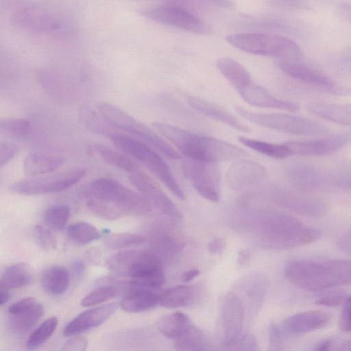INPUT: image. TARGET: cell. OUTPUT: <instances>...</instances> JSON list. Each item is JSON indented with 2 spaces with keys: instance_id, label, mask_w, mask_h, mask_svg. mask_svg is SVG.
Wrapping results in <instances>:
<instances>
[{
  "instance_id": "obj_1",
  "label": "cell",
  "mask_w": 351,
  "mask_h": 351,
  "mask_svg": "<svg viewBox=\"0 0 351 351\" xmlns=\"http://www.w3.org/2000/svg\"><path fill=\"white\" fill-rule=\"evenodd\" d=\"M241 235L262 247L287 250L311 243L320 238L319 230L304 225L297 218L267 210H245L232 219Z\"/></svg>"
},
{
  "instance_id": "obj_2",
  "label": "cell",
  "mask_w": 351,
  "mask_h": 351,
  "mask_svg": "<svg viewBox=\"0 0 351 351\" xmlns=\"http://www.w3.org/2000/svg\"><path fill=\"white\" fill-rule=\"evenodd\" d=\"M88 210L101 219L115 220L124 215H142L149 213L152 206L138 193L114 179L93 180L84 191Z\"/></svg>"
},
{
  "instance_id": "obj_3",
  "label": "cell",
  "mask_w": 351,
  "mask_h": 351,
  "mask_svg": "<svg viewBox=\"0 0 351 351\" xmlns=\"http://www.w3.org/2000/svg\"><path fill=\"white\" fill-rule=\"evenodd\" d=\"M152 125L186 158L216 163L247 155L244 149L223 140L193 134L162 122H154Z\"/></svg>"
},
{
  "instance_id": "obj_4",
  "label": "cell",
  "mask_w": 351,
  "mask_h": 351,
  "mask_svg": "<svg viewBox=\"0 0 351 351\" xmlns=\"http://www.w3.org/2000/svg\"><path fill=\"white\" fill-rule=\"evenodd\" d=\"M285 273L289 282L302 289L321 291L350 284L351 263L349 260H293Z\"/></svg>"
},
{
  "instance_id": "obj_5",
  "label": "cell",
  "mask_w": 351,
  "mask_h": 351,
  "mask_svg": "<svg viewBox=\"0 0 351 351\" xmlns=\"http://www.w3.org/2000/svg\"><path fill=\"white\" fill-rule=\"evenodd\" d=\"M108 137L119 149L145 166L176 197L182 200L185 199L184 193L170 167L152 147L141 140L115 130Z\"/></svg>"
},
{
  "instance_id": "obj_6",
  "label": "cell",
  "mask_w": 351,
  "mask_h": 351,
  "mask_svg": "<svg viewBox=\"0 0 351 351\" xmlns=\"http://www.w3.org/2000/svg\"><path fill=\"white\" fill-rule=\"evenodd\" d=\"M12 21L19 29L34 34L57 36L67 30L64 21L47 6L30 1L13 2Z\"/></svg>"
},
{
  "instance_id": "obj_7",
  "label": "cell",
  "mask_w": 351,
  "mask_h": 351,
  "mask_svg": "<svg viewBox=\"0 0 351 351\" xmlns=\"http://www.w3.org/2000/svg\"><path fill=\"white\" fill-rule=\"evenodd\" d=\"M226 41L235 48L252 54L279 60L298 61L301 51L293 40L282 36L256 33L229 34Z\"/></svg>"
},
{
  "instance_id": "obj_8",
  "label": "cell",
  "mask_w": 351,
  "mask_h": 351,
  "mask_svg": "<svg viewBox=\"0 0 351 351\" xmlns=\"http://www.w3.org/2000/svg\"><path fill=\"white\" fill-rule=\"evenodd\" d=\"M97 108L113 128L149 144L169 158H180V154L156 132L118 107L108 103L100 102Z\"/></svg>"
},
{
  "instance_id": "obj_9",
  "label": "cell",
  "mask_w": 351,
  "mask_h": 351,
  "mask_svg": "<svg viewBox=\"0 0 351 351\" xmlns=\"http://www.w3.org/2000/svg\"><path fill=\"white\" fill-rule=\"evenodd\" d=\"M236 112L243 119L256 125L295 135H321L330 132L323 125L310 119L284 113H257L241 106H235Z\"/></svg>"
},
{
  "instance_id": "obj_10",
  "label": "cell",
  "mask_w": 351,
  "mask_h": 351,
  "mask_svg": "<svg viewBox=\"0 0 351 351\" xmlns=\"http://www.w3.org/2000/svg\"><path fill=\"white\" fill-rule=\"evenodd\" d=\"M86 173V169L76 168L56 173L31 176L13 183L9 189L12 193L25 195L57 193L75 185Z\"/></svg>"
},
{
  "instance_id": "obj_11",
  "label": "cell",
  "mask_w": 351,
  "mask_h": 351,
  "mask_svg": "<svg viewBox=\"0 0 351 351\" xmlns=\"http://www.w3.org/2000/svg\"><path fill=\"white\" fill-rule=\"evenodd\" d=\"M285 175L295 186L308 189H324L332 186H350V175L326 171L308 164L294 163L287 167Z\"/></svg>"
},
{
  "instance_id": "obj_12",
  "label": "cell",
  "mask_w": 351,
  "mask_h": 351,
  "mask_svg": "<svg viewBox=\"0 0 351 351\" xmlns=\"http://www.w3.org/2000/svg\"><path fill=\"white\" fill-rule=\"evenodd\" d=\"M112 272L132 279L162 270L160 260L154 254L139 250H127L111 255L106 261Z\"/></svg>"
},
{
  "instance_id": "obj_13",
  "label": "cell",
  "mask_w": 351,
  "mask_h": 351,
  "mask_svg": "<svg viewBox=\"0 0 351 351\" xmlns=\"http://www.w3.org/2000/svg\"><path fill=\"white\" fill-rule=\"evenodd\" d=\"M184 176L204 199L217 203L220 199V176L215 162L186 158L183 162Z\"/></svg>"
},
{
  "instance_id": "obj_14",
  "label": "cell",
  "mask_w": 351,
  "mask_h": 351,
  "mask_svg": "<svg viewBox=\"0 0 351 351\" xmlns=\"http://www.w3.org/2000/svg\"><path fill=\"white\" fill-rule=\"evenodd\" d=\"M143 15L159 23L197 34H208L211 30L203 21L184 8L165 4L144 10Z\"/></svg>"
},
{
  "instance_id": "obj_15",
  "label": "cell",
  "mask_w": 351,
  "mask_h": 351,
  "mask_svg": "<svg viewBox=\"0 0 351 351\" xmlns=\"http://www.w3.org/2000/svg\"><path fill=\"white\" fill-rule=\"evenodd\" d=\"M276 66L289 76L301 81L313 88L334 95H345L350 89L339 85L320 71L298 61L279 60Z\"/></svg>"
},
{
  "instance_id": "obj_16",
  "label": "cell",
  "mask_w": 351,
  "mask_h": 351,
  "mask_svg": "<svg viewBox=\"0 0 351 351\" xmlns=\"http://www.w3.org/2000/svg\"><path fill=\"white\" fill-rule=\"evenodd\" d=\"M245 313L243 300L238 294L230 292L225 296L220 313L223 346L231 347L241 338Z\"/></svg>"
},
{
  "instance_id": "obj_17",
  "label": "cell",
  "mask_w": 351,
  "mask_h": 351,
  "mask_svg": "<svg viewBox=\"0 0 351 351\" xmlns=\"http://www.w3.org/2000/svg\"><path fill=\"white\" fill-rule=\"evenodd\" d=\"M128 179L151 206L172 219L178 220L182 218V215L173 202L143 171L128 174Z\"/></svg>"
},
{
  "instance_id": "obj_18",
  "label": "cell",
  "mask_w": 351,
  "mask_h": 351,
  "mask_svg": "<svg viewBox=\"0 0 351 351\" xmlns=\"http://www.w3.org/2000/svg\"><path fill=\"white\" fill-rule=\"evenodd\" d=\"M350 140L349 132L331 134L329 136L309 141L285 143L291 155L322 156L337 152L345 147Z\"/></svg>"
},
{
  "instance_id": "obj_19",
  "label": "cell",
  "mask_w": 351,
  "mask_h": 351,
  "mask_svg": "<svg viewBox=\"0 0 351 351\" xmlns=\"http://www.w3.org/2000/svg\"><path fill=\"white\" fill-rule=\"evenodd\" d=\"M8 313L12 330L23 335L38 323L43 315L44 309L35 298L29 297L12 304L8 308Z\"/></svg>"
},
{
  "instance_id": "obj_20",
  "label": "cell",
  "mask_w": 351,
  "mask_h": 351,
  "mask_svg": "<svg viewBox=\"0 0 351 351\" xmlns=\"http://www.w3.org/2000/svg\"><path fill=\"white\" fill-rule=\"evenodd\" d=\"M271 197L276 204L306 215H319L326 210L319 199L287 189H274Z\"/></svg>"
},
{
  "instance_id": "obj_21",
  "label": "cell",
  "mask_w": 351,
  "mask_h": 351,
  "mask_svg": "<svg viewBox=\"0 0 351 351\" xmlns=\"http://www.w3.org/2000/svg\"><path fill=\"white\" fill-rule=\"evenodd\" d=\"M266 175V169L261 164L250 160L241 159L230 166L226 178L232 189L243 190L258 184Z\"/></svg>"
},
{
  "instance_id": "obj_22",
  "label": "cell",
  "mask_w": 351,
  "mask_h": 351,
  "mask_svg": "<svg viewBox=\"0 0 351 351\" xmlns=\"http://www.w3.org/2000/svg\"><path fill=\"white\" fill-rule=\"evenodd\" d=\"M118 308V304L111 302L88 309L75 317L64 328V336L78 335L101 325Z\"/></svg>"
},
{
  "instance_id": "obj_23",
  "label": "cell",
  "mask_w": 351,
  "mask_h": 351,
  "mask_svg": "<svg viewBox=\"0 0 351 351\" xmlns=\"http://www.w3.org/2000/svg\"><path fill=\"white\" fill-rule=\"evenodd\" d=\"M238 92L244 101L254 106L293 112L300 110V106L297 104L275 97L265 88L254 82L239 90Z\"/></svg>"
},
{
  "instance_id": "obj_24",
  "label": "cell",
  "mask_w": 351,
  "mask_h": 351,
  "mask_svg": "<svg viewBox=\"0 0 351 351\" xmlns=\"http://www.w3.org/2000/svg\"><path fill=\"white\" fill-rule=\"evenodd\" d=\"M328 320V315L323 311H307L287 317L283 322V328L290 333L303 334L322 328Z\"/></svg>"
},
{
  "instance_id": "obj_25",
  "label": "cell",
  "mask_w": 351,
  "mask_h": 351,
  "mask_svg": "<svg viewBox=\"0 0 351 351\" xmlns=\"http://www.w3.org/2000/svg\"><path fill=\"white\" fill-rule=\"evenodd\" d=\"M189 104L196 111L213 119L226 124L239 131L247 132L250 128L226 109L197 97H189Z\"/></svg>"
},
{
  "instance_id": "obj_26",
  "label": "cell",
  "mask_w": 351,
  "mask_h": 351,
  "mask_svg": "<svg viewBox=\"0 0 351 351\" xmlns=\"http://www.w3.org/2000/svg\"><path fill=\"white\" fill-rule=\"evenodd\" d=\"M306 110L325 120L349 126L351 123V107L350 104H338L327 102H310Z\"/></svg>"
},
{
  "instance_id": "obj_27",
  "label": "cell",
  "mask_w": 351,
  "mask_h": 351,
  "mask_svg": "<svg viewBox=\"0 0 351 351\" xmlns=\"http://www.w3.org/2000/svg\"><path fill=\"white\" fill-rule=\"evenodd\" d=\"M88 152L91 155L97 156L104 162L122 169L128 174L143 171L130 158L104 145L99 143L90 144L88 146Z\"/></svg>"
},
{
  "instance_id": "obj_28",
  "label": "cell",
  "mask_w": 351,
  "mask_h": 351,
  "mask_svg": "<svg viewBox=\"0 0 351 351\" xmlns=\"http://www.w3.org/2000/svg\"><path fill=\"white\" fill-rule=\"evenodd\" d=\"M64 161V158L60 156L34 152L25 159L23 170L29 176H42L56 171L63 165Z\"/></svg>"
},
{
  "instance_id": "obj_29",
  "label": "cell",
  "mask_w": 351,
  "mask_h": 351,
  "mask_svg": "<svg viewBox=\"0 0 351 351\" xmlns=\"http://www.w3.org/2000/svg\"><path fill=\"white\" fill-rule=\"evenodd\" d=\"M198 296L197 289L191 285H178L159 295V304L165 308L185 307L192 304Z\"/></svg>"
},
{
  "instance_id": "obj_30",
  "label": "cell",
  "mask_w": 351,
  "mask_h": 351,
  "mask_svg": "<svg viewBox=\"0 0 351 351\" xmlns=\"http://www.w3.org/2000/svg\"><path fill=\"white\" fill-rule=\"evenodd\" d=\"M156 327L163 335L177 339L186 333L193 326L185 313L175 311L159 318Z\"/></svg>"
},
{
  "instance_id": "obj_31",
  "label": "cell",
  "mask_w": 351,
  "mask_h": 351,
  "mask_svg": "<svg viewBox=\"0 0 351 351\" xmlns=\"http://www.w3.org/2000/svg\"><path fill=\"white\" fill-rule=\"evenodd\" d=\"M159 303V295L153 290L132 289L120 303L121 308L128 313H138L154 308Z\"/></svg>"
},
{
  "instance_id": "obj_32",
  "label": "cell",
  "mask_w": 351,
  "mask_h": 351,
  "mask_svg": "<svg viewBox=\"0 0 351 351\" xmlns=\"http://www.w3.org/2000/svg\"><path fill=\"white\" fill-rule=\"evenodd\" d=\"M217 66L225 78L237 90L249 85L253 81L248 71L240 63L229 58H220Z\"/></svg>"
},
{
  "instance_id": "obj_33",
  "label": "cell",
  "mask_w": 351,
  "mask_h": 351,
  "mask_svg": "<svg viewBox=\"0 0 351 351\" xmlns=\"http://www.w3.org/2000/svg\"><path fill=\"white\" fill-rule=\"evenodd\" d=\"M41 282L43 289L49 294L61 295L69 287V273L63 266H51L43 272Z\"/></svg>"
},
{
  "instance_id": "obj_34",
  "label": "cell",
  "mask_w": 351,
  "mask_h": 351,
  "mask_svg": "<svg viewBox=\"0 0 351 351\" xmlns=\"http://www.w3.org/2000/svg\"><path fill=\"white\" fill-rule=\"evenodd\" d=\"M238 141L248 148L274 158L284 159L291 155L285 143L276 144L244 136H239Z\"/></svg>"
},
{
  "instance_id": "obj_35",
  "label": "cell",
  "mask_w": 351,
  "mask_h": 351,
  "mask_svg": "<svg viewBox=\"0 0 351 351\" xmlns=\"http://www.w3.org/2000/svg\"><path fill=\"white\" fill-rule=\"evenodd\" d=\"M31 279V272L28 266L25 263H16L4 270L1 281L9 289H16L26 286Z\"/></svg>"
},
{
  "instance_id": "obj_36",
  "label": "cell",
  "mask_w": 351,
  "mask_h": 351,
  "mask_svg": "<svg viewBox=\"0 0 351 351\" xmlns=\"http://www.w3.org/2000/svg\"><path fill=\"white\" fill-rule=\"evenodd\" d=\"M67 234L71 240L80 245L89 243L101 237V233L94 226L82 221L71 224Z\"/></svg>"
},
{
  "instance_id": "obj_37",
  "label": "cell",
  "mask_w": 351,
  "mask_h": 351,
  "mask_svg": "<svg viewBox=\"0 0 351 351\" xmlns=\"http://www.w3.org/2000/svg\"><path fill=\"white\" fill-rule=\"evenodd\" d=\"M81 119L86 127L93 132L108 136L114 130L100 113L97 114L88 107H84L81 110Z\"/></svg>"
},
{
  "instance_id": "obj_38",
  "label": "cell",
  "mask_w": 351,
  "mask_h": 351,
  "mask_svg": "<svg viewBox=\"0 0 351 351\" xmlns=\"http://www.w3.org/2000/svg\"><path fill=\"white\" fill-rule=\"evenodd\" d=\"M58 322L56 317H51L40 324L28 338L26 343L27 348L35 350L42 346L53 333Z\"/></svg>"
},
{
  "instance_id": "obj_39",
  "label": "cell",
  "mask_w": 351,
  "mask_h": 351,
  "mask_svg": "<svg viewBox=\"0 0 351 351\" xmlns=\"http://www.w3.org/2000/svg\"><path fill=\"white\" fill-rule=\"evenodd\" d=\"M70 212V208L66 205L51 206L44 213V221L49 228L53 230H61L67 223Z\"/></svg>"
},
{
  "instance_id": "obj_40",
  "label": "cell",
  "mask_w": 351,
  "mask_h": 351,
  "mask_svg": "<svg viewBox=\"0 0 351 351\" xmlns=\"http://www.w3.org/2000/svg\"><path fill=\"white\" fill-rule=\"evenodd\" d=\"M145 241L142 235L132 233H114L109 235L105 240L107 247L111 250H119L127 247L137 245Z\"/></svg>"
},
{
  "instance_id": "obj_41",
  "label": "cell",
  "mask_w": 351,
  "mask_h": 351,
  "mask_svg": "<svg viewBox=\"0 0 351 351\" xmlns=\"http://www.w3.org/2000/svg\"><path fill=\"white\" fill-rule=\"evenodd\" d=\"M31 130L30 123L21 118L0 117V133L13 136H22Z\"/></svg>"
},
{
  "instance_id": "obj_42",
  "label": "cell",
  "mask_w": 351,
  "mask_h": 351,
  "mask_svg": "<svg viewBox=\"0 0 351 351\" xmlns=\"http://www.w3.org/2000/svg\"><path fill=\"white\" fill-rule=\"evenodd\" d=\"M117 294V289L110 286L99 287L86 295L82 300L84 307L93 306L113 298Z\"/></svg>"
},
{
  "instance_id": "obj_43",
  "label": "cell",
  "mask_w": 351,
  "mask_h": 351,
  "mask_svg": "<svg viewBox=\"0 0 351 351\" xmlns=\"http://www.w3.org/2000/svg\"><path fill=\"white\" fill-rule=\"evenodd\" d=\"M165 282V277L162 270H158L132 279L130 284L132 289L154 290L161 287Z\"/></svg>"
},
{
  "instance_id": "obj_44",
  "label": "cell",
  "mask_w": 351,
  "mask_h": 351,
  "mask_svg": "<svg viewBox=\"0 0 351 351\" xmlns=\"http://www.w3.org/2000/svg\"><path fill=\"white\" fill-rule=\"evenodd\" d=\"M178 350H200L204 348V341L200 333L193 326L184 335L176 339Z\"/></svg>"
},
{
  "instance_id": "obj_45",
  "label": "cell",
  "mask_w": 351,
  "mask_h": 351,
  "mask_svg": "<svg viewBox=\"0 0 351 351\" xmlns=\"http://www.w3.org/2000/svg\"><path fill=\"white\" fill-rule=\"evenodd\" d=\"M34 236L38 244L45 250H51L56 247V241L49 228L41 225L35 226Z\"/></svg>"
},
{
  "instance_id": "obj_46",
  "label": "cell",
  "mask_w": 351,
  "mask_h": 351,
  "mask_svg": "<svg viewBox=\"0 0 351 351\" xmlns=\"http://www.w3.org/2000/svg\"><path fill=\"white\" fill-rule=\"evenodd\" d=\"M350 297L344 293H332L317 300L315 303L318 305L335 307L343 304Z\"/></svg>"
},
{
  "instance_id": "obj_47",
  "label": "cell",
  "mask_w": 351,
  "mask_h": 351,
  "mask_svg": "<svg viewBox=\"0 0 351 351\" xmlns=\"http://www.w3.org/2000/svg\"><path fill=\"white\" fill-rule=\"evenodd\" d=\"M18 151L16 145L5 141H0V167L12 160Z\"/></svg>"
},
{
  "instance_id": "obj_48",
  "label": "cell",
  "mask_w": 351,
  "mask_h": 351,
  "mask_svg": "<svg viewBox=\"0 0 351 351\" xmlns=\"http://www.w3.org/2000/svg\"><path fill=\"white\" fill-rule=\"evenodd\" d=\"M88 346V341L83 336H75L66 341L62 350L68 351H84Z\"/></svg>"
},
{
  "instance_id": "obj_49",
  "label": "cell",
  "mask_w": 351,
  "mask_h": 351,
  "mask_svg": "<svg viewBox=\"0 0 351 351\" xmlns=\"http://www.w3.org/2000/svg\"><path fill=\"white\" fill-rule=\"evenodd\" d=\"M339 325L342 331L346 332L350 331V297L343 304Z\"/></svg>"
},
{
  "instance_id": "obj_50",
  "label": "cell",
  "mask_w": 351,
  "mask_h": 351,
  "mask_svg": "<svg viewBox=\"0 0 351 351\" xmlns=\"http://www.w3.org/2000/svg\"><path fill=\"white\" fill-rule=\"evenodd\" d=\"M256 341L253 337L246 335L241 338L237 343L231 347H234L236 350H255Z\"/></svg>"
},
{
  "instance_id": "obj_51",
  "label": "cell",
  "mask_w": 351,
  "mask_h": 351,
  "mask_svg": "<svg viewBox=\"0 0 351 351\" xmlns=\"http://www.w3.org/2000/svg\"><path fill=\"white\" fill-rule=\"evenodd\" d=\"M269 338L271 346L274 347V349L276 350V347H278L277 349H280V347L282 345V336L278 328L275 326L270 328Z\"/></svg>"
},
{
  "instance_id": "obj_52",
  "label": "cell",
  "mask_w": 351,
  "mask_h": 351,
  "mask_svg": "<svg viewBox=\"0 0 351 351\" xmlns=\"http://www.w3.org/2000/svg\"><path fill=\"white\" fill-rule=\"evenodd\" d=\"M10 289L1 280H0V306L6 303L10 297Z\"/></svg>"
},
{
  "instance_id": "obj_53",
  "label": "cell",
  "mask_w": 351,
  "mask_h": 351,
  "mask_svg": "<svg viewBox=\"0 0 351 351\" xmlns=\"http://www.w3.org/2000/svg\"><path fill=\"white\" fill-rule=\"evenodd\" d=\"M207 3L222 8H230L234 5L232 0H202Z\"/></svg>"
},
{
  "instance_id": "obj_54",
  "label": "cell",
  "mask_w": 351,
  "mask_h": 351,
  "mask_svg": "<svg viewBox=\"0 0 351 351\" xmlns=\"http://www.w3.org/2000/svg\"><path fill=\"white\" fill-rule=\"evenodd\" d=\"M339 247L346 252H350V234H344L339 241Z\"/></svg>"
},
{
  "instance_id": "obj_55",
  "label": "cell",
  "mask_w": 351,
  "mask_h": 351,
  "mask_svg": "<svg viewBox=\"0 0 351 351\" xmlns=\"http://www.w3.org/2000/svg\"><path fill=\"white\" fill-rule=\"evenodd\" d=\"M224 248V243L220 239H214L208 244V250L212 253H218Z\"/></svg>"
},
{
  "instance_id": "obj_56",
  "label": "cell",
  "mask_w": 351,
  "mask_h": 351,
  "mask_svg": "<svg viewBox=\"0 0 351 351\" xmlns=\"http://www.w3.org/2000/svg\"><path fill=\"white\" fill-rule=\"evenodd\" d=\"M199 274L197 269H191L183 272L181 275V280L184 282H189L195 278Z\"/></svg>"
},
{
  "instance_id": "obj_57",
  "label": "cell",
  "mask_w": 351,
  "mask_h": 351,
  "mask_svg": "<svg viewBox=\"0 0 351 351\" xmlns=\"http://www.w3.org/2000/svg\"><path fill=\"white\" fill-rule=\"evenodd\" d=\"M332 346V341L331 339H325L320 341L315 348V350L319 351H325L331 349V346Z\"/></svg>"
},
{
  "instance_id": "obj_58",
  "label": "cell",
  "mask_w": 351,
  "mask_h": 351,
  "mask_svg": "<svg viewBox=\"0 0 351 351\" xmlns=\"http://www.w3.org/2000/svg\"><path fill=\"white\" fill-rule=\"evenodd\" d=\"M250 258V252L249 250H243L239 252V263L241 265L246 264Z\"/></svg>"
}]
</instances>
